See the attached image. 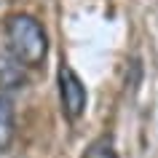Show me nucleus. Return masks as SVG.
<instances>
[{
	"label": "nucleus",
	"mask_w": 158,
	"mask_h": 158,
	"mask_svg": "<svg viewBox=\"0 0 158 158\" xmlns=\"http://www.w3.org/2000/svg\"><path fill=\"white\" fill-rule=\"evenodd\" d=\"M8 51L24 67H40L48 56V35L43 24L30 14H14L6 22Z\"/></svg>",
	"instance_id": "nucleus-1"
},
{
	"label": "nucleus",
	"mask_w": 158,
	"mask_h": 158,
	"mask_svg": "<svg viewBox=\"0 0 158 158\" xmlns=\"http://www.w3.org/2000/svg\"><path fill=\"white\" fill-rule=\"evenodd\" d=\"M59 102H62V115L67 121H78L86 113L89 94H86L83 81L78 78V73L70 64L59 67Z\"/></svg>",
	"instance_id": "nucleus-2"
},
{
	"label": "nucleus",
	"mask_w": 158,
	"mask_h": 158,
	"mask_svg": "<svg viewBox=\"0 0 158 158\" xmlns=\"http://www.w3.org/2000/svg\"><path fill=\"white\" fill-rule=\"evenodd\" d=\"M22 62H19L14 54H3L0 56V86H6V89H19V86L24 83V75H22Z\"/></svg>",
	"instance_id": "nucleus-3"
},
{
	"label": "nucleus",
	"mask_w": 158,
	"mask_h": 158,
	"mask_svg": "<svg viewBox=\"0 0 158 158\" xmlns=\"http://www.w3.org/2000/svg\"><path fill=\"white\" fill-rule=\"evenodd\" d=\"M14 107L11 102L0 94V153H6L14 142Z\"/></svg>",
	"instance_id": "nucleus-4"
},
{
	"label": "nucleus",
	"mask_w": 158,
	"mask_h": 158,
	"mask_svg": "<svg viewBox=\"0 0 158 158\" xmlns=\"http://www.w3.org/2000/svg\"><path fill=\"white\" fill-rule=\"evenodd\" d=\"M83 158H118V153H115V145H113L110 137H97V139L86 148Z\"/></svg>",
	"instance_id": "nucleus-5"
}]
</instances>
